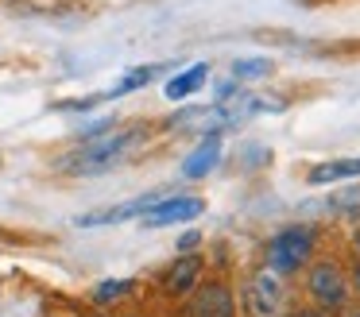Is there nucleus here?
Returning <instances> with one entry per match:
<instances>
[{"instance_id": "obj_1", "label": "nucleus", "mask_w": 360, "mask_h": 317, "mask_svg": "<svg viewBox=\"0 0 360 317\" xmlns=\"http://www.w3.org/2000/svg\"><path fill=\"white\" fill-rule=\"evenodd\" d=\"M314 255V228L306 224H290V228L275 232L267 240V271L271 275H290Z\"/></svg>"}, {"instance_id": "obj_2", "label": "nucleus", "mask_w": 360, "mask_h": 317, "mask_svg": "<svg viewBox=\"0 0 360 317\" xmlns=\"http://www.w3.org/2000/svg\"><path fill=\"white\" fill-rule=\"evenodd\" d=\"M306 290H310V298L321 306V313L326 309H341L345 298H349V283H345L341 267L337 263H314L310 267V278H306Z\"/></svg>"}, {"instance_id": "obj_3", "label": "nucleus", "mask_w": 360, "mask_h": 317, "mask_svg": "<svg viewBox=\"0 0 360 317\" xmlns=\"http://www.w3.org/2000/svg\"><path fill=\"white\" fill-rule=\"evenodd\" d=\"M136 131H117V136H105V139H89L86 147H82V155L74 159V167H78V174H97V170H105L109 162H117L120 155L132 147Z\"/></svg>"}, {"instance_id": "obj_4", "label": "nucleus", "mask_w": 360, "mask_h": 317, "mask_svg": "<svg viewBox=\"0 0 360 317\" xmlns=\"http://www.w3.org/2000/svg\"><path fill=\"white\" fill-rule=\"evenodd\" d=\"M205 213L202 198H171V201H155L151 213L143 216V228H163V224H179V221H194Z\"/></svg>"}, {"instance_id": "obj_5", "label": "nucleus", "mask_w": 360, "mask_h": 317, "mask_svg": "<svg viewBox=\"0 0 360 317\" xmlns=\"http://www.w3.org/2000/svg\"><path fill=\"white\" fill-rule=\"evenodd\" d=\"M217 162H221V136H213V131H210V136H205L202 143L182 159V174H186V178H205Z\"/></svg>"}, {"instance_id": "obj_6", "label": "nucleus", "mask_w": 360, "mask_h": 317, "mask_svg": "<svg viewBox=\"0 0 360 317\" xmlns=\"http://www.w3.org/2000/svg\"><path fill=\"white\" fill-rule=\"evenodd\" d=\"M155 193H148V198H136V201H128V205H117V209H105V213H86V216H78V224H112V221H128V216H148L151 213V205H155Z\"/></svg>"}, {"instance_id": "obj_7", "label": "nucleus", "mask_w": 360, "mask_h": 317, "mask_svg": "<svg viewBox=\"0 0 360 317\" xmlns=\"http://www.w3.org/2000/svg\"><path fill=\"white\" fill-rule=\"evenodd\" d=\"M194 317H233V294H229L221 283L205 286V290L194 298Z\"/></svg>"}, {"instance_id": "obj_8", "label": "nucleus", "mask_w": 360, "mask_h": 317, "mask_svg": "<svg viewBox=\"0 0 360 317\" xmlns=\"http://www.w3.org/2000/svg\"><path fill=\"white\" fill-rule=\"evenodd\" d=\"M205 77H210V66H205V62H198V66H190V70H182V74H174L171 82H167L163 93H167L171 101H182V97H190L194 89H202Z\"/></svg>"}, {"instance_id": "obj_9", "label": "nucleus", "mask_w": 360, "mask_h": 317, "mask_svg": "<svg viewBox=\"0 0 360 317\" xmlns=\"http://www.w3.org/2000/svg\"><path fill=\"white\" fill-rule=\"evenodd\" d=\"M252 306H256V313H275V306H279V278L271 271H259L252 278Z\"/></svg>"}, {"instance_id": "obj_10", "label": "nucleus", "mask_w": 360, "mask_h": 317, "mask_svg": "<svg viewBox=\"0 0 360 317\" xmlns=\"http://www.w3.org/2000/svg\"><path fill=\"white\" fill-rule=\"evenodd\" d=\"M306 178H310V186L341 182V178H360V159H337V162H321V167H314Z\"/></svg>"}, {"instance_id": "obj_11", "label": "nucleus", "mask_w": 360, "mask_h": 317, "mask_svg": "<svg viewBox=\"0 0 360 317\" xmlns=\"http://www.w3.org/2000/svg\"><path fill=\"white\" fill-rule=\"evenodd\" d=\"M198 271H202V259H194V255H182V259L171 267V275H167V290H171V294H186L190 286H194Z\"/></svg>"}, {"instance_id": "obj_12", "label": "nucleus", "mask_w": 360, "mask_h": 317, "mask_svg": "<svg viewBox=\"0 0 360 317\" xmlns=\"http://www.w3.org/2000/svg\"><path fill=\"white\" fill-rule=\"evenodd\" d=\"M167 66H136V70H128L124 77H120L117 85H112L109 93H105V97H124V93H132V89H140V85H148L151 77L155 74H163Z\"/></svg>"}, {"instance_id": "obj_13", "label": "nucleus", "mask_w": 360, "mask_h": 317, "mask_svg": "<svg viewBox=\"0 0 360 317\" xmlns=\"http://www.w3.org/2000/svg\"><path fill=\"white\" fill-rule=\"evenodd\" d=\"M271 74V58H236L233 62V77L236 82H256V77Z\"/></svg>"}, {"instance_id": "obj_14", "label": "nucleus", "mask_w": 360, "mask_h": 317, "mask_svg": "<svg viewBox=\"0 0 360 317\" xmlns=\"http://www.w3.org/2000/svg\"><path fill=\"white\" fill-rule=\"evenodd\" d=\"M128 290H132V278H105V283L94 286V302L97 306H109V302L124 298Z\"/></svg>"}, {"instance_id": "obj_15", "label": "nucleus", "mask_w": 360, "mask_h": 317, "mask_svg": "<svg viewBox=\"0 0 360 317\" xmlns=\"http://www.w3.org/2000/svg\"><path fill=\"white\" fill-rule=\"evenodd\" d=\"M290 317H326L321 309H298V313H290Z\"/></svg>"}, {"instance_id": "obj_16", "label": "nucleus", "mask_w": 360, "mask_h": 317, "mask_svg": "<svg viewBox=\"0 0 360 317\" xmlns=\"http://www.w3.org/2000/svg\"><path fill=\"white\" fill-rule=\"evenodd\" d=\"M341 201H349V205H360V190H352V193H345Z\"/></svg>"}, {"instance_id": "obj_17", "label": "nucleus", "mask_w": 360, "mask_h": 317, "mask_svg": "<svg viewBox=\"0 0 360 317\" xmlns=\"http://www.w3.org/2000/svg\"><path fill=\"white\" fill-rule=\"evenodd\" d=\"M356 252H360V232H356Z\"/></svg>"}, {"instance_id": "obj_18", "label": "nucleus", "mask_w": 360, "mask_h": 317, "mask_svg": "<svg viewBox=\"0 0 360 317\" xmlns=\"http://www.w3.org/2000/svg\"><path fill=\"white\" fill-rule=\"evenodd\" d=\"M356 286H360V267H356Z\"/></svg>"}, {"instance_id": "obj_19", "label": "nucleus", "mask_w": 360, "mask_h": 317, "mask_svg": "<svg viewBox=\"0 0 360 317\" xmlns=\"http://www.w3.org/2000/svg\"><path fill=\"white\" fill-rule=\"evenodd\" d=\"M352 317H360V313H352Z\"/></svg>"}]
</instances>
